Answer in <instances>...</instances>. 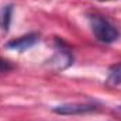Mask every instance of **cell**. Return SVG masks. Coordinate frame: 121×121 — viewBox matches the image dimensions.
I'll use <instances>...</instances> for the list:
<instances>
[{
	"instance_id": "obj_1",
	"label": "cell",
	"mask_w": 121,
	"mask_h": 121,
	"mask_svg": "<svg viewBox=\"0 0 121 121\" xmlns=\"http://www.w3.org/2000/svg\"><path fill=\"white\" fill-rule=\"evenodd\" d=\"M90 26L94 37L104 44H111L120 38V31L117 27H114L110 21L100 16H91L90 17Z\"/></svg>"
},
{
	"instance_id": "obj_2",
	"label": "cell",
	"mask_w": 121,
	"mask_h": 121,
	"mask_svg": "<svg viewBox=\"0 0 121 121\" xmlns=\"http://www.w3.org/2000/svg\"><path fill=\"white\" fill-rule=\"evenodd\" d=\"M97 110L96 104H89V103H66L60 104L54 108V113L60 114V116H80Z\"/></svg>"
},
{
	"instance_id": "obj_3",
	"label": "cell",
	"mask_w": 121,
	"mask_h": 121,
	"mask_svg": "<svg viewBox=\"0 0 121 121\" xmlns=\"http://www.w3.org/2000/svg\"><path fill=\"white\" fill-rule=\"evenodd\" d=\"M39 39V35L35 34V32H31L27 35H23L20 38H16L13 41H9L6 44V48L7 49H13V51H26L31 48L32 45H35Z\"/></svg>"
},
{
	"instance_id": "obj_4",
	"label": "cell",
	"mask_w": 121,
	"mask_h": 121,
	"mask_svg": "<svg viewBox=\"0 0 121 121\" xmlns=\"http://www.w3.org/2000/svg\"><path fill=\"white\" fill-rule=\"evenodd\" d=\"M11 16H13V4H7L1 10V16H0V28L3 32H7L10 28Z\"/></svg>"
},
{
	"instance_id": "obj_5",
	"label": "cell",
	"mask_w": 121,
	"mask_h": 121,
	"mask_svg": "<svg viewBox=\"0 0 121 121\" xmlns=\"http://www.w3.org/2000/svg\"><path fill=\"white\" fill-rule=\"evenodd\" d=\"M107 83L108 85H113V86L121 85V63H116V65L110 66Z\"/></svg>"
},
{
	"instance_id": "obj_6",
	"label": "cell",
	"mask_w": 121,
	"mask_h": 121,
	"mask_svg": "<svg viewBox=\"0 0 121 121\" xmlns=\"http://www.w3.org/2000/svg\"><path fill=\"white\" fill-rule=\"evenodd\" d=\"M13 69V65L9 62V60L3 59V58H0V73H4V72H9V70H11Z\"/></svg>"
},
{
	"instance_id": "obj_7",
	"label": "cell",
	"mask_w": 121,
	"mask_h": 121,
	"mask_svg": "<svg viewBox=\"0 0 121 121\" xmlns=\"http://www.w3.org/2000/svg\"><path fill=\"white\" fill-rule=\"evenodd\" d=\"M114 114H117V117H120L121 118V106H118V107L114 108Z\"/></svg>"
},
{
	"instance_id": "obj_8",
	"label": "cell",
	"mask_w": 121,
	"mask_h": 121,
	"mask_svg": "<svg viewBox=\"0 0 121 121\" xmlns=\"http://www.w3.org/2000/svg\"><path fill=\"white\" fill-rule=\"evenodd\" d=\"M99 1H110V0H99Z\"/></svg>"
}]
</instances>
